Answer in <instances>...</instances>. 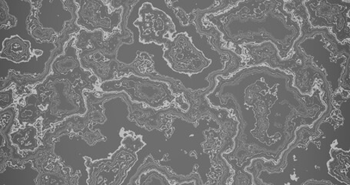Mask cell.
I'll return each mask as SVG.
<instances>
[{"instance_id": "6da1fadb", "label": "cell", "mask_w": 350, "mask_h": 185, "mask_svg": "<svg viewBox=\"0 0 350 185\" xmlns=\"http://www.w3.org/2000/svg\"><path fill=\"white\" fill-rule=\"evenodd\" d=\"M204 18L219 31L223 47L241 57L242 46L270 41L286 60L302 34L298 16L284 1L237 2L231 9Z\"/></svg>"}, {"instance_id": "7a4b0ae2", "label": "cell", "mask_w": 350, "mask_h": 185, "mask_svg": "<svg viewBox=\"0 0 350 185\" xmlns=\"http://www.w3.org/2000/svg\"><path fill=\"white\" fill-rule=\"evenodd\" d=\"M32 90L48 104L46 115L40 123L41 139L45 132L69 117L84 116L88 112L85 92L90 89L84 84L50 73L44 82L34 86Z\"/></svg>"}, {"instance_id": "3957f363", "label": "cell", "mask_w": 350, "mask_h": 185, "mask_svg": "<svg viewBox=\"0 0 350 185\" xmlns=\"http://www.w3.org/2000/svg\"><path fill=\"white\" fill-rule=\"evenodd\" d=\"M98 88L108 94L124 92L132 101L152 109L179 107L187 112L190 107L185 92H180L167 82L135 74L100 83Z\"/></svg>"}, {"instance_id": "277c9868", "label": "cell", "mask_w": 350, "mask_h": 185, "mask_svg": "<svg viewBox=\"0 0 350 185\" xmlns=\"http://www.w3.org/2000/svg\"><path fill=\"white\" fill-rule=\"evenodd\" d=\"M142 137H135L132 132L126 134L120 149L109 159L92 162L85 158V166L88 169L89 184H122L137 162V152L144 147Z\"/></svg>"}, {"instance_id": "5b68a950", "label": "cell", "mask_w": 350, "mask_h": 185, "mask_svg": "<svg viewBox=\"0 0 350 185\" xmlns=\"http://www.w3.org/2000/svg\"><path fill=\"white\" fill-rule=\"evenodd\" d=\"M163 58L172 69L183 75L206 73V69L208 71L210 61L213 60L208 57L210 51H204V48L200 49V45L198 47L196 43L189 40L186 30L174 36L163 45Z\"/></svg>"}, {"instance_id": "8992f818", "label": "cell", "mask_w": 350, "mask_h": 185, "mask_svg": "<svg viewBox=\"0 0 350 185\" xmlns=\"http://www.w3.org/2000/svg\"><path fill=\"white\" fill-rule=\"evenodd\" d=\"M313 27H328L340 42L349 40V1L304 2Z\"/></svg>"}, {"instance_id": "52a82bcc", "label": "cell", "mask_w": 350, "mask_h": 185, "mask_svg": "<svg viewBox=\"0 0 350 185\" xmlns=\"http://www.w3.org/2000/svg\"><path fill=\"white\" fill-rule=\"evenodd\" d=\"M76 3L79 5L77 25L79 27L90 32L102 30L107 35L114 34L120 27L124 12L122 5L120 9L113 10L109 1L81 0Z\"/></svg>"}, {"instance_id": "ba28073f", "label": "cell", "mask_w": 350, "mask_h": 185, "mask_svg": "<svg viewBox=\"0 0 350 185\" xmlns=\"http://www.w3.org/2000/svg\"><path fill=\"white\" fill-rule=\"evenodd\" d=\"M139 29L140 42L163 46L173 38L176 29V25L169 15L163 10L153 8L146 2L139 10V18L133 23Z\"/></svg>"}, {"instance_id": "9c48e42d", "label": "cell", "mask_w": 350, "mask_h": 185, "mask_svg": "<svg viewBox=\"0 0 350 185\" xmlns=\"http://www.w3.org/2000/svg\"><path fill=\"white\" fill-rule=\"evenodd\" d=\"M75 36L66 43L62 53L57 55L51 62V73L55 76L67 78L72 82L88 86L94 92L99 88L100 80L90 71L82 66L75 45Z\"/></svg>"}, {"instance_id": "30bf717a", "label": "cell", "mask_w": 350, "mask_h": 185, "mask_svg": "<svg viewBox=\"0 0 350 185\" xmlns=\"http://www.w3.org/2000/svg\"><path fill=\"white\" fill-rule=\"evenodd\" d=\"M243 63L241 68L267 65L272 69L290 71L302 64L303 56L293 53L291 59L282 60L278 47L270 41L260 45L250 43L241 47Z\"/></svg>"}, {"instance_id": "8fae6325", "label": "cell", "mask_w": 350, "mask_h": 185, "mask_svg": "<svg viewBox=\"0 0 350 185\" xmlns=\"http://www.w3.org/2000/svg\"><path fill=\"white\" fill-rule=\"evenodd\" d=\"M17 110L16 120L20 125H36L44 120L48 104L38 92H31L18 99L16 102Z\"/></svg>"}, {"instance_id": "7c38bea8", "label": "cell", "mask_w": 350, "mask_h": 185, "mask_svg": "<svg viewBox=\"0 0 350 185\" xmlns=\"http://www.w3.org/2000/svg\"><path fill=\"white\" fill-rule=\"evenodd\" d=\"M147 163L142 166L140 173L137 179L136 184L141 185L150 184H194L192 182V177H180L175 175L173 173L170 172L167 169L157 164L154 160H146Z\"/></svg>"}, {"instance_id": "4fadbf2b", "label": "cell", "mask_w": 350, "mask_h": 185, "mask_svg": "<svg viewBox=\"0 0 350 185\" xmlns=\"http://www.w3.org/2000/svg\"><path fill=\"white\" fill-rule=\"evenodd\" d=\"M11 143L21 151L33 152L40 147V132L31 125H18L9 135Z\"/></svg>"}, {"instance_id": "5bb4252c", "label": "cell", "mask_w": 350, "mask_h": 185, "mask_svg": "<svg viewBox=\"0 0 350 185\" xmlns=\"http://www.w3.org/2000/svg\"><path fill=\"white\" fill-rule=\"evenodd\" d=\"M33 53L31 45L19 36H14L5 39L3 42L1 58L8 59L14 63H22L31 60Z\"/></svg>"}, {"instance_id": "9a60e30c", "label": "cell", "mask_w": 350, "mask_h": 185, "mask_svg": "<svg viewBox=\"0 0 350 185\" xmlns=\"http://www.w3.org/2000/svg\"><path fill=\"white\" fill-rule=\"evenodd\" d=\"M29 3L32 4V10L27 21L29 35L39 41L54 43L59 34L52 28L44 27L40 21V8L42 2H29Z\"/></svg>"}, {"instance_id": "2e32d148", "label": "cell", "mask_w": 350, "mask_h": 185, "mask_svg": "<svg viewBox=\"0 0 350 185\" xmlns=\"http://www.w3.org/2000/svg\"><path fill=\"white\" fill-rule=\"evenodd\" d=\"M330 154L332 160L328 162L329 175L340 180L342 184H349V151L332 148Z\"/></svg>"}, {"instance_id": "e0dca14e", "label": "cell", "mask_w": 350, "mask_h": 185, "mask_svg": "<svg viewBox=\"0 0 350 185\" xmlns=\"http://www.w3.org/2000/svg\"><path fill=\"white\" fill-rule=\"evenodd\" d=\"M107 36L102 30L90 32L81 29L75 36V45L79 52H94L103 47Z\"/></svg>"}, {"instance_id": "ac0fdd59", "label": "cell", "mask_w": 350, "mask_h": 185, "mask_svg": "<svg viewBox=\"0 0 350 185\" xmlns=\"http://www.w3.org/2000/svg\"><path fill=\"white\" fill-rule=\"evenodd\" d=\"M16 116L17 110L16 104L7 109L1 110V112H0V125H1L3 142H10V134L16 127L19 125L16 120Z\"/></svg>"}, {"instance_id": "d6986e66", "label": "cell", "mask_w": 350, "mask_h": 185, "mask_svg": "<svg viewBox=\"0 0 350 185\" xmlns=\"http://www.w3.org/2000/svg\"><path fill=\"white\" fill-rule=\"evenodd\" d=\"M0 3H1V6H0V9H1V12H0L1 29L3 27L11 28L15 27L16 24V18L14 16L10 14L9 8L7 3L1 0Z\"/></svg>"}, {"instance_id": "ffe728a7", "label": "cell", "mask_w": 350, "mask_h": 185, "mask_svg": "<svg viewBox=\"0 0 350 185\" xmlns=\"http://www.w3.org/2000/svg\"><path fill=\"white\" fill-rule=\"evenodd\" d=\"M0 102H1L0 103L1 110L7 109L16 103L14 86H10L8 89L1 90V92H0Z\"/></svg>"}]
</instances>
